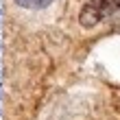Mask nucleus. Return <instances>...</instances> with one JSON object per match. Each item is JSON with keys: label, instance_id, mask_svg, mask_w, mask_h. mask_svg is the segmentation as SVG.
Here are the masks:
<instances>
[{"label": "nucleus", "instance_id": "1", "mask_svg": "<svg viewBox=\"0 0 120 120\" xmlns=\"http://www.w3.org/2000/svg\"><path fill=\"white\" fill-rule=\"evenodd\" d=\"M120 11V0H87L85 7L81 9L79 22L85 29H92L101 22L103 18L111 15V13Z\"/></svg>", "mask_w": 120, "mask_h": 120}, {"label": "nucleus", "instance_id": "2", "mask_svg": "<svg viewBox=\"0 0 120 120\" xmlns=\"http://www.w3.org/2000/svg\"><path fill=\"white\" fill-rule=\"evenodd\" d=\"M13 2L24 7V9H46L52 0H13Z\"/></svg>", "mask_w": 120, "mask_h": 120}, {"label": "nucleus", "instance_id": "3", "mask_svg": "<svg viewBox=\"0 0 120 120\" xmlns=\"http://www.w3.org/2000/svg\"><path fill=\"white\" fill-rule=\"evenodd\" d=\"M0 116H2V111H0Z\"/></svg>", "mask_w": 120, "mask_h": 120}]
</instances>
